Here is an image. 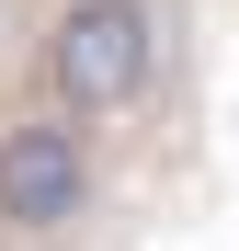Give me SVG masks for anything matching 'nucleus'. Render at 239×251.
I'll return each instance as SVG.
<instances>
[{
	"mask_svg": "<svg viewBox=\"0 0 239 251\" xmlns=\"http://www.w3.org/2000/svg\"><path fill=\"white\" fill-rule=\"evenodd\" d=\"M159 69V12L148 0H68L46 34V92L57 114H126Z\"/></svg>",
	"mask_w": 239,
	"mask_h": 251,
	"instance_id": "1",
	"label": "nucleus"
},
{
	"mask_svg": "<svg viewBox=\"0 0 239 251\" xmlns=\"http://www.w3.org/2000/svg\"><path fill=\"white\" fill-rule=\"evenodd\" d=\"M80 205H91V149H80V126H68V114L0 126V228L46 240V228L80 217Z\"/></svg>",
	"mask_w": 239,
	"mask_h": 251,
	"instance_id": "2",
	"label": "nucleus"
}]
</instances>
